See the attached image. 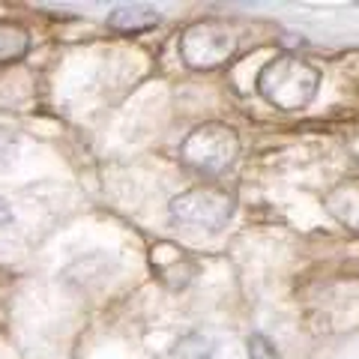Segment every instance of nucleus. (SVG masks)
<instances>
[{
	"label": "nucleus",
	"instance_id": "f257e3e1",
	"mask_svg": "<svg viewBox=\"0 0 359 359\" xmlns=\"http://www.w3.org/2000/svg\"><path fill=\"white\" fill-rule=\"evenodd\" d=\"M255 87L264 102L278 111L306 108L320 90V72L311 63L299 60L297 54H278L266 60L255 78Z\"/></svg>",
	"mask_w": 359,
	"mask_h": 359
},
{
	"label": "nucleus",
	"instance_id": "f03ea898",
	"mask_svg": "<svg viewBox=\"0 0 359 359\" xmlns=\"http://www.w3.org/2000/svg\"><path fill=\"white\" fill-rule=\"evenodd\" d=\"M237 156L240 138L224 123H204L195 132H189L180 144V159L204 177H222L224 171H231Z\"/></svg>",
	"mask_w": 359,
	"mask_h": 359
},
{
	"label": "nucleus",
	"instance_id": "7ed1b4c3",
	"mask_svg": "<svg viewBox=\"0 0 359 359\" xmlns=\"http://www.w3.org/2000/svg\"><path fill=\"white\" fill-rule=\"evenodd\" d=\"M233 212H237V198L219 186H195L168 204V216L174 224L207 233H219L233 219Z\"/></svg>",
	"mask_w": 359,
	"mask_h": 359
},
{
	"label": "nucleus",
	"instance_id": "20e7f679",
	"mask_svg": "<svg viewBox=\"0 0 359 359\" xmlns=\"http://www.w3.org/2000/svg\"><path fill=\"white\" fill-rule=\"evenodd\" d=\"M180 60L189 69H216V66L228 63L237 51V33H233L224 21L219 18H204L195 21L183 30V36L177 42Z\"/></svg>",
	"mask_w": 359,
	"mask_h": 359
},
{
	"label": "nucleus",
	"instance_id": "39448f33",
	"mask_svg": "<svg viewBox=\"0 0 359 359\" xmlns=\"http://www.w3.org/2000/svg\"><path fill=\"white\" fill-rule=\"evenodd\" d=\"M323 207L339 224L359 231V177L344 180V183L330 189L327 198H323Z\"/></svg>",
	"mask_w": 359,
	"mask_h": 359
},
{
	"label": "nucleus",
	"instance_id": "423d86ee",
	"mask_svg": "<svg viewBox=\"0 0 359 359\" xmlns=\"http://www.w3.org/2000/svg\"><path fill=\"white\" fill-rule=\"evenodd\" d=\"M162 21L159 9L147 6V4H123L117 9H111L108 15V27L117 30V33H141V30H150Z\"/></svg>",
	"mask_w": 359,
	"mask_h": 359
},
{
	"label": "nucleus",
	"instance_id": "0eeeda50",
	"mask_svg": "<svg viewBox=\"0 0 359 359\" xmlns=\"http://www.w3.org/2000/svg\"><path fill=\"white\" fill-rule=\"evenodd\" d=\"M212 353H216V341H212L210 335H204V332L180 335L174 351H171L174 359H212Z\"/></svg>",
	"mask_w": 359,
	"mask_h": 359
},
{
	"label": "nucleus",
	"instance_id": "6e6552de",
	"mask_svg": "<svg viewBox=\"0 0 359 359\" xmlns=\"http://www.w3.org/2000/svg\"><path fill=\"white\" fill-rule=\"evenodd\" d=\"M30 48V36L15 25L0 21V63H13L21 60Z\"/></svg>",
	"mask_w": 359,
	"mask_h": 359
},
{
	"label": "nucleus",
	"instance_id": "1a4fd4ad",
	"mask_svg": "<svg viewBox=\"0 0 359 359\" xmlns=\"http://www.w3.org/2000/svg\"><path fill=\"white\" fill-rule=\"evenodd\" d=\"M249 359H282V353L276 351V344L261 332L249 335Z\"/></svg>",
	"mask_w": 359,
	"mask_h": 359
},
{
	"label": "nucleus",
	"instance_id": "9d476101",
	"mask_svg": "<svg viewBox=\"0 0 359 359\" xmlns=\"http://www.w3.org/2000/svg\"><path fill=\"white\" fill-rule=\"evenodd\" d=\"M9 222H13V210H9V204L0 198V228H6Z\"/></svg>",
	"mask_w": 359,
	"mask_h": 359
}]
</instances>
